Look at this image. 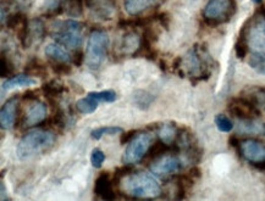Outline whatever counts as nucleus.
<instances>
[{
    "label": "nucleus",
    "instance_id": "obj_1",
    "mask_svg": "<svg viewBox=\"0 0 265 201\" xmlns=\"http://www.w3.org/2000/svg\"><path fill=\"white\" fill-rule=\"evenodd\" d=\"M55 135L49 129L38 128L29 131L21 138L16 147L17 158L29 160L41 154L47 153L55 144Z\"/></svg>",
    "mask_w": 265,
    "mask_h": 201
},
{
    "label": "nucleus",
    "instance_id": "obj_2",
    "mask_svg": "<svg viewBox=\"0 0 265 201\" xmlns=\"http://www.w3.org/2000/svg\"><path fill=\"white\" fill-rule=\"evenodd\" d=\"M123 189L126 194L138 199H156L162 193L157 179L145 172L130 173L126 176Z\"/></svg>",
    "mask_w": 265,
    "mask_h": 201
},
{
    "label": "nucleus",
    "instance_id": "obj_3",
    "mask_svg": "<svg viewBox=\"0 0 265 201\" xmlns=\"http://www.w3.org/2000/svg\"><path fill=\"white\" fill-rule=\"evenodd\" d=\"M240 37L245 38L253 53H265V9L260 8L241 29Z\"/></svg>",
    "mask_w": 265,
    "mask_h": 201
},
{
    "label": "nucleus",
    "instance_id": "obj_4",
    "mask_svg": "<svg viewBox=\"0 0 265 201\" xmlns=\"http://www.w3.org/2000/svg\"><path fill=\"white\" fill-rule=\"evenodd\" d=\"M109 48V35L102 29H95L88 37L86 50V64L91 70H99L106 58Z\"/></svg>",
    "mask_w": 265,
    "mask_h": 201
},
{
    "label": "nucleus",
    "instance_id": "obj_5",
    "mask_svg": "<svg viewBox=\"0 0 265 201\" xmlns=\"http://www.w3.org/2000/svg\"><path fill=\"white\" fill-rule=\"evenodd\" d=\"M235 11V0H208L203 9V20L210 27H216L230 21Z\"/></svg>",
    "mask_w": 265,
    "mask_h": 201
},
{
    "label": "nucleus",
    "instance_id": "obj_6",
    "mask_svg": "<svg viewBox=\"0 0 265 201\" xmlns=\"http://www.w3.org/2000/svg\"><path fill=\"white\" fill-rule=\"evenodd\" d=\"M83 23L76 20H66L56 23L55 31L52 33L53 39L68 49H79L82 44Z\"/></svg>",
    "mask_w": 265,
    "mask_h": 201
},
{
    "label": "nucleus",
    "instance_id": "obj_7",
    "mask_svg": "<svg viewBox=\"0 0 265 201\" xmlns=\"http://www.w3.org/2000/svg\"><path fill=\"white\" fill-rule=\"evenodd\" d=\"M152 145V137L148 133H137L130 141L123 156V164L135 165L142 161Z\"/></svg>",
    "mask_w": 265,
    "mask_h": 201
},
{
    "label": "nucleus",
    "instance_id": "obj_8",
    "mask_svg": "<svg viewBox=\"0 0 265 201\" xmlns=\"http://www.w3.org/2000/svg\"><path fill=\"white\" fill-rule=\"evenodd\" d=\"M182 168V162L174 154H163L159 158L150 161L149 170L152 173L159 177H166L177 173Z\"/></svg>",
    "mask_w": 265,
    "mask_h": 201
},
{
    "label": "nucleus",
    "instance_id": "obj_9",
    "mask_svg": "<svg viewBox=\"0 0 265 201\" xmlns=\"http://www.w3.org/2000/svg\"><path fill=\"white\" fill-rule=\"evenodd\" d=\"M257 104L249 97H236L229 105V111L240 120H251L259 116Z\"/></svg>",
    "mask_w": 265,
    "mask_h": 201
},
{
    "label": "nucleus",
    "instance_id": "obj_10",
    "mask_svg": "<svg viewBox=\"0 0 265 201\" xmlns=\"http://www.w3.org/2000/svg\"><path fill=\"white\" fill-rule=\"evenodd\" d=\"M238 152L243 159H246L251 164L265 161V145L254 139H247V140L241 141Z\"/></svg>",
    "mask_w": 265,
    "mask_h": 201
},
{
    "label": "nucleus",
    "instance_id": "obj_11",
    "mask_svg": "<svg viewBox=\"0 0 265 201\" xmlns=\"http://www.w3.org/2000/svg\"><path fill=\"white\" fill-rule=\"evenodd\" d=\"M19 99L20 95L11 96L3 105L0 111V125L3 129H11L16 122L17 111H19Z\"/></svg>",
    "mask_w": 265,
    "mask_h": 201
},
{
    "label": "nucleus",
    "instance_id": "obj_12",
    "mask_svg": "<svg viewBox=\"0 0 265 201\" xmlns=\"http://www.w3.org/2000/svg\"><path fill=\"white\" fill-rule=\"evenodd\" d=\"M94 194L104 200H115L116 193L112 184V177L109 172H102L94 183Z\"/></svg>",
    "mask_w": 265,
    "mask_h": 201
},
{
    "label": "nucleus",
    "instance_id": "obj_13",
    "mask_svg": "<svg viewBox=\"0 0 265 201\" xmlns=\"http://www.w3.org/2000/svg\"><path fill=\"white\" fill-rule=\"evenodd\" d=\"M47 118V106L44 103L40 102H33V104L28 108L27 112L25 114V117H23V127H34L38 125H42V123L46 121Z\"/></svg>",
    "mask_w": 265,
    "mask_h": 201
},
{
    "label": "nucleus",
    "instance_id": "obj_14",
    "mask_svg": "<svg viewBox=\"0 0 265 201\" xmlns=\"http://www.w3.org/2000/svg\"><path fill=\"white\" fill-rule=\"evenodd\" d=\"M86 5L98 19L102 20H110L115 11L112 0H86Z\"/></svg>",
    "mask_w": 265,
    "mask_h": 201
},
{
    "label": "nucleus",
    "instance_id": "obj_15",
    "mask_svg": "<svg viewBox=\"0 0 265 201\" xmlns=\"http://www.w3.org/2000/svg\"><path fill=\"white\" fill-rule=\"evenodd\" d=\"M148 128L157 129L160 140H163L164 143L169 144V145H172L177 138L178 132L175 123H162V125H158V123H154L153 125V123H152Z\"/></svg>",
    "mask_w": 265,
    "mask_h": 201
},
{
    "label": "nucleus",
    "instance_id": "obj_16",
    "mask_svg": "<svg viewBox=\"0 0 265 201\" xmlns=\"http://www.w3.org/2000/svg\"><path fill=\"white\" fill-rule=\"evenodd\" d=\"M238 133L241 134L265 135V123L257 121L255 118L251 120H241L238 123Z\"/></svg>",
    "mask_w": 265,
    "mask_h": 201
},
{
    "label": "nucleus",
    "instance_id": "obj_17",
    "mask_svg": "<svg viewBox=\"0 0 265 201\" xmlns=\"http://www.w3.org/2000/svg\"><path fill=\"white\" fill-rule=\"evenodd\" d=\"M37 84V79L32 78V76L27 73H20V75H15L3 83V90H10L16 87H29V85Z\"/></svg>",
    "mask_w": 265,
    "mask_h": 201
},
{
    "label": "nucleus",
    "instance_id": "obj_18",
    "mask_svg": "<svg viewBox=\"0 0 265 201\" xmlns=\"http://www.w3.org/2000/svg\"><path fill=\"white\" fill-rule=\"evenodd\" d=\"M46 35V27L44 23L40 19H34L29 21L28 27V46L33 43H41Z\"/></svg>",
    "mask_w": 265,
    "mask_h": 201
},
{
    "label": "nucleus",
    "instance_id": "obj_19",
    "mask_svg": "<svg viewBox=\"0 0 265 201\" xmlns=\"http://www.w3.org/2000/svg\"><path fill=\"white\" fill-rule=\"evenodd\" d=\"M44 53H46L48 59L52 61H61V63H70V61H72L71 55L67 52H65V49L61 48L59 44H48Z\"/></svg>",
    "mask_w": 265,
    "mask_h": 201
},
{
    "label": "nucleus",
    "instance_id": "obj_20",
    "mask_svg": "<svg viewBox=\"0 0 265 201\" xmlns=\"http://www.w3.org/2000/svg\"><path fill=\"white\" fill-rule=\"evenodd\" d=\"M153 7V0H125V9L131 16H139L143 11Z\"/></svg>",
    "mask_w": 265,
    "mask_h": 201
},
{
    "label": "nucleus",
    "instance_id": "obj_21",
    "mask_svg": "<svg viewBox=\"0 0 265 201\" xmlns=\"http://www.w3.org/2000/svg\"><path fill=\"white\" fill-rule=\"evenodd\" d=\"M25 73H27L29 76L41 77V78H46L48 76L47 66L37 58H32L31 60H28V63L25 66Z\"/></svg>",
    "mask_w": 265,
    "mask_h": 201
},
{
    "label": "nucleus",
    "instance_id": "obj_22",
    "mask_svg": "<svg viewBox=\"0 0 265 201\" xmlns=\"http://www.w3.org/2000/svg\"><path fill=\"white\" fill-rule=\"evenodd\" d=\"M133 103L141 110H148L150 105L153 104L154 96L147 90H136L132 95Z\"/></svg>",
    "mask_w": 265,
    "mask_h": 201
},
{
    "label": "nucleus",
    "instance_id": "obj_23",
    "mask_svg": "<svg viewBox=\"0 0 265 201\" xmlns=\"http://www.w3.org/2000/svg\"><path fill=\"white\" fill-rule=\"evenodd\" d=\"M98 105H99V100L94 99L93 96H91L88 94L86 97H82V99L77 100L75 106L80 114L87 115V114H92V112L97 110Z\"/></svg>",
    "mask_w": 265,
    "mask_h": 201
},
{
    "label": "nucleus",
    "instance_id": "obj_24",
    "mask_svg": "<svg viewBox=\"0 0 265 201\" xmlns=\"http://www.w3.org/2000/svg\"><path fill=\"white\" fill-rule=\"evenodd\" d=\"M41 90L43 91V94L48 99H55V97L60 96L61 94L66 91V87L64 84L56 83L55 81H50L47 82V83H43V85L41 87Z\"/></svg>",
    "mask_w": 265,
    "mask_h": 201
},
{
    "label": "nucleus",
    "instance_id": "obj_25",
    "mask_svg": "<svg viewBox=\"0 0 265 201\" xmlns=\"http://www.w3.org/2000/svg\"><path fill=\"white\" fill-rule=\"evenodd\" d=\"M248 64L258 73L265 75V53H253Z\"/></svg>",
    "mask_w": 265,
    "mask_h": 201
},
{
    "label": "nucleus",
    "instance_id": "obj_26",
    "mask_svg": "<svg viewBox=\"0 0 265 201\" xmlns=\"http://www.w3.org/2000/svg\"><path fill=\"white\" fill-rule=\"evenodd\" d=\"M139 40H141V37H138L135 32L126 33L123 38V50L124 52H131V50H133V53H135L139 45Z\"/></svg>",
    "mask_w": 265,
    "mask_h": 201
},
{
    "label": "nucleus",
    "instance_id": "obj_27",
    "mask_svg": "<svg viewBox=\"0 0 265 201\" xmlns=\"http://www.w3.org/2000/svg\"><path fill=\"white\" fill-rule=\"evenodd\" d=\"M124 129L121 127H99L91 132V137L94 140H99L104 135H115L119 133H123Z\"/></svg>",
    "mask_w": 265,
    "mask_h": 201
},
{
    "label": "nucleus",
    "instance_id": "obj_28",
    "mask_svg": "<svg viewBox=\"0 0 265 201\" xmlns=\"http://www.w3.org/2000/svg\"><path fill=\"white\" fill-rule=\"evenodd\" d=\"M89 95L93 96L94 99L99 100V102L105 103H114L118 99V95L114 90H103V91H91L88 93Z\"/></svg>",
    "mask_w": 265,
    "mask_h": 201
},
{
    "label": "nucleus",
    "instance_id": "obj_29",
    "mask_svg": "<svg viewBox=\"0 0 265 201\" xmlns=\"http://www.w3.org/2000/svg\"><path fill=\"white\" fill-rule=\"evenodd\" d=\"M215 125H216V127H218V129L220 132L229 133L234 129V123L231 122L230 118L221 114L218 115V116L215 117Z\"/></svg>",
    "mask_w": 265,
    "mask_h": 201
},
{
    "label": "nucleus",
    "instance_id": "obj_30",
    "mask_svg": "<svg viewBox=\"0 0 265 201\" xmlns=\"http://www.w3.org/2000/svg\"><path fill=\"white\" fill-rule=\"evenodd\" d=\"M50 67L53 72L56 75H70L72 71V66H70V63H61V61H52L50 60Z\"/></svg>",
    "mask_w": 265,
    "mask_h": 201
},
{
    "label": "nucleus",
    "instance_id": "obj_31",
    "mask_svg": "<svg viewBox=\"0 0 265 201\" xmlns=\"http://www.w3.org/2000/svg\"><path fill=\"white\" fill-rule=\"evenodd\" d=\"M25 19L26 16L22 13H15L8 17L7 21H5V25H7V27L9 29H15L22 25L23 20Z\"/></svg>",
    "mask_w": 265,
    "mask_h": 201
},
{
    "label": "nucleus",
    "instance_id": "obj_32",
    "mask_svg": "<svg viewBox=\"0 0 265 201\" xmlns=\"http://www.w3.org/2000/svg\"><path fill=\"white\" fill-rule=\"evenodd\" d=\"M248 44H247L245 38L240 37L237 39L236 44H235V53H236V56L238 59H241V60H243V59L246 58L247 54H248Z\"/></svg>",
    "mask_w": 265,
    "mask_h": 201
},
{
    "label": "nucleus",
    "instance_id": "obj_33",
    "mask_svg": "<svg viewBox=\"0 0 265 201\" xmlns=\"http://www.w3.org/2000/svg\"><path fill=\"white\" fill-rule=\"evenodd\" d=\"M13 72H14V65L11 64V61L9 60L8 58H5L4 55H2V58H0V76H2L3 78H5V77L13 75Z\"/></svg>",
    "mask_w": 265,
    "mask_h": 201
},
{
    "label": "nucleus",
    "instance_id": "obj_34",
    "mask_svg": "<svg viewBox=\"0 0 265 201\" xmlns=\"http://www.w3.org/2000/svg\"><path fill=\"white\" fill-rule=\"evenodd\" d=\"M105 161V154L100 149H93L91 154V164L94 168L102 167L103 162Z\"/></svg>",
    "mask_w": 265,
    "mask_h": 201
},
{
    "label": "nucleus",
    "instance_id": "obj_35",
    "mask_svg": "<svg viewBox=\"0 0 265 201\" xmlns=\"http://www.w3.org/2000/svg\"><path fill=\"white\" fill-rule=\"evenodd\" d=\"M154 15H156V21L159 22L162 27L169 29V26H170V17H169V15L166 13H159Z\"/></svg>",
    "mask_w": 265,
    "mask_h": 201
},
{
    "label": "nucleus",
    "instance_id": "obj_36",
    "mask_svg": "<svg viewBox=\"0 0 265 201\" xmlns=\"http://www.w3.org/2000/svg\"><path fill=\"white\" fill-rule=\"evenodd\" d=\"M85 53L82 50H76L75 54L72 56V64L75 65V67H81L82 64L85 63Z\"/></svg>",
    "mask_w": 265,
    "mask_h": 201
},
{
    "label": "nucleus",
    "instance_id": "obj_37",
    "mask_svg": "<svg viewBox=\"0 0 265 201\" xmlns=\"http://www.w3.org/2000/svg\"><path fill=\"white\" fill-rule=\"evenodd\" d=\"M22 97V100H25V102H37L38 100V94L35 90H26L25 93L21 95Z\"/></svg>",
    "mask_w": 265,
    "mask_h": 201
},
{
    "label": "nucleus",
    "instance_id": "obj_38",
    "mask_svg": "<svg viewBox=\"0 0 265 201\" xmlns=\"http://www.w3.org/2000/svg\"><path fill=\"white\" fill-rule=\"evenodd\" d=\"M137 133H138V131H129L126 133L123 132V135H121V138H120V143L123 144V145L124 144H129L130 141L135 138V135L137 134Z\"/></svg>",
    "mask_w": 265,
    "mask_h": 201
},
{
    "label": "nucleus",
    "instance_id": "obj_39",
    "mask_svg": "<svg viewBox=\"0 0 265 201\" xmlns=\"http://www.w3.org/2000/svg\"><path fill=\"white\" fill-rule=\"evenodd\" d=\"M188 174H190L191 177H192L193 179H198V178H201L202 171H201V168H199L198 166H193V167L190 170Z\"/></svg>",
    "mask_w": 265,
    "mask_h": 201
},
{
    "label": "nucleus",
    "instance_id": "obj_40",
    "mask_svg": "<svg viewBox=\"0 0 265 201\" xmlns=\"http://www.w3.org/2000/svg\"><path fill=\"white\" fill-rule=\"evenodd\" d=\"M229 143H230V145H231L232 147H235V149L240 150L241 141L238 140V138L236 137V135H231L230 139H229Z\"/></svg>",
    "mask_w": 265,
    "mask_h": 201
},
{
    "label": "nucleus",
    "instance_id": "obj_41",
    "mask_svg": "<svg viewBox=\"0 0 265 201\" xmlns=\"http://www.w3.org/2000/svg\"><path fill=\"white\" fill-rule=\"evenodd\" d=\"M181 66H182V58H181V56H177V58H175L174 61H172V69L177 72Z\"/></svg>",
    "mask_w": 265,
    "mask_h": 201
},
{
    "label": "nucleus",
    "instance_id": "obj_42",
    "mask_svg": "<svg viewBox=\"0 0 265 201\" xmlns=\"http://www.w3.org/2000/svg\"><path fill=\"white\" fill-rule=\"evenodd\" d=\"M0 188H2V196H0V200L2 201H5V200H9L8 197V194H7V190H5V184L2 182V184H0Z\"/></svg>",
    "mask_w": 265,
    "mask_h": 201
},
{
    "label": "nucleus",
    "instance_id": "obj_43",
    "mask_svg": "<svg viewBox=\"0 0 265 201\" xmlns=\"http://www.w3.org/2000/svg\"><path fill=\"white\" fill-rule=\"evenodd\" d=\"M159 67H160V70L163 71V72H166V63H165V61H164V60H160Z\"/></svg>",
    "mask_w": 265,
    "mask_h": 201
},
{
    "label": "nucleus",
    "instance_id": "obj_44",
    "mask_svg": "<svg viewBox=\"0 0 265 201\" xmlns=\"http://www.w3.org/2000/svg\"><path fill=\"white\" fill-rule=\"evenodd\" d=\"M253 3H255V4H260L261 0H253Z\"/></svg>",
    "mask_w": 265,
    "mask_h": 201
}]
</instances>
